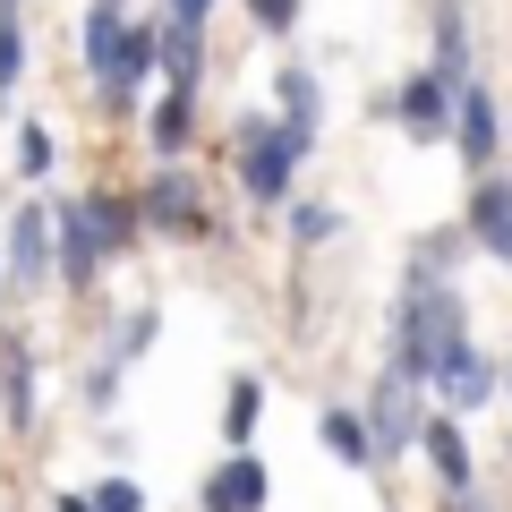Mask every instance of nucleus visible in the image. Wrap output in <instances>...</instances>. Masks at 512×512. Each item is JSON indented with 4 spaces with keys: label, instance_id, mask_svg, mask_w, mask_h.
I'll return each mask as SVG.
<instances>
[{
    "label": "nucleus",
    "instance_id": "f257e3e1",
    "mask_svg": "<svg viewBox=\"0 0 512 512\" xmlns=\"http://www.w3.org/2000/svg\"><path fill=\"white\" fill-rule=\"evenodd\" d=\"M461 342V299L444 291V282H419V291L402 299V325H393V376H436V359Z\"/></svg>",
    "mask_w": 512,
    "mask_h": 512
},
{
    "label": "nucleus",
    "instance_id": "f03ea898",
    "mask_svg": "<svg viewBox=\"0 0 512 512\" xmlns=\"http://www.w3.org/2000/svg\"><path fill=\"white\" fill-rule=\"evenodd\" d=\"M308 146H316V128H291V120L239 128V188H248L256 205H282L291 180H299V163H308Z\"/></svg>",
    "mask_w": 512,
    "mask_h": 512
},
{
    "label": "nucleus",
    "instance_id": "7ed1b4c3",
    "mask_svg": "<svg viewBox=\"0 0 512 512\" xmlns=\"http://www.w3.org/2000/svg\"><path fill=\"white\" fill-rule=\"evenodd\" d=\"M137 214H146L154 231H180V239L214 231V222H205V197H197V180H188V171H154L146 197H137Z\"/></svg>",
    "mask_w": 512,
    "mask_h": 512
},
{
    "label": "nucleus",
    "instance_id": "20e7f679",
    "mask_svg": "<svg viewBox=\"0 0 512 512\" xmlns=\"http://www.w3.org/2000/svg\"><path fill=\"white\" fill-rule=\"evenodd\" d=\"M453 103H461V77L453 69H419L402 94H393V111H402L410 137H444V128H453Z\"/></svg>",
    "mask_w": 512,
    "mask_h": 512
},
{
    "label": "nucleus",
    "instance_id": "39448f33",
    "mask_svg": "<svg viewBox=\"0 0 512 512\" xmlns=\"http://www.w3.org/2000/svg\"><path fill=\"white\" fill-rule=\"evenodd\" d=\"M0 265L18 274V291H35V282L52 274V205H18V222H9V248H0Z\"/></svg>",
    "mask_w": 512,
    "mask_h": 512
},
{
    "label": "nucleus",
    "instance_id": "423d86ee",
    "mask_svg": "<svg viewBox=\"0 0 512 512\" xmlns=\"http://www.w3.org/2000/svg\"><path fill=\"white\" fill-rule=\"evenodd\" d=\"M367 427H376V461L419 444L427 419H419V402H410V376H384V384H376V410H367Z\"/></svg>",
    "mask_w": 512,
    "mask_h": 512
},
{
    "label": "nucleus",
    "instance_id": "0eeeda50",
    "mask_svg": "<svg viewBox=\"0 0 512 512\" xmlns=\"http://www.w3.org/2000/svg\"><path fill=\"white\" fill-rule=\"evenodd\" d=\"M52 248H60V282H69V291H86L94 265H103V239H94L86 205H60V214H52Z\"/></svg>",
    "mask_w": 512,
    "mask_h": 512
},
{
    "label": "nucleus",
    "instance_id": "6e6552de",
    "mask_svg": "<svg viewBox=\"0 0 512 512\" xmlns=\"http://www.w3.org/2000/svg\"><path fill=\"white\" fill-rule=\"evenodd\" d=\"M265 487H274L265 461H256V453H231L214 478H205V512H265Z\"/></svg>",
    "mask_w": 512,
    "mask_h": 512
},
{
    "label": "nucleus",
    "instance_id": "1a4fd4ad",
    "mask_svg": "<svg viewBox=\"0 0 512 512\" xmlns=\"http://www.w3.org/2000/svg\"><path fill=\"white\" fill-rule=\"evenodd\" d=\"M470 239L495 256V265H512V180H478V197H470Z\"/></svg>",
    "mask_w": 512,
    "mask_h": 512
},
{
    "label": "nucleus",
    "instance_id": "9d476101",
    "mask_svg": "<svg viewBox=\"0 0 512 512\" xmlns=\"http://www.w3.org/2000/svg\"><path fill=\"white\" fill-rule=\"evenodd\" d=\"M436 384H444V402H453V410H470V402H487V393H495V367L478 359L470 333H461V342L436 359Z\"/></svg>",
    "mask_w": 512,
    "mask_h": 512
},
{
    "label": "nucleus",
    "instance_id": "9b49d317",
    "mask_svg": "<svg viewBox=\"0 0 512 512\" xmlns=\"http://www.w3.org/2000/svg\"><path fill=\"white\" fill-rule=\"evenodd\" d=\"M197 60H205V26H188V18L154 26V69H163L171 86H197Z\"/></svg>",
    "mask_w": 512,
    "mask_h": 512
},
{
    "label": "nucleus",
    "instance_id": "f8f14e48",
    "mask_svg": "<svg viewBox=\"0 0 512 512\" xmlns=\"http://www.w3.org/2000/svg\"><path fill=\"white\" fill-rule=\"evenodd\" d=\"M453 137H461V163H478V171L495 163V103H487V86H461V103H453Z\"/></svg>",
    "mask_w": 512,
    "mask_h": 512
},
{
    "label": "nucleus",
    "instance_id": "ddd939ff",
    "mask_svg": "<svg viewBox=\"0 0 512 512\" xmlns=\"http://www.w3.org/2000/svg\"><path fill=\"white\" fill-rule=\"evenodd\" d=\"M0 410H9V427H35V350L26 342H0Z\"/></svg>",
    "mask_w": 512,
    "mask_h": 512
},
{
    "label": "nucleus",
    "instance_id": "4468645a",
    "mask_svg": "<svg viewBox=\"0 0 512 512\" xmlns=\"http://www.w3.org/2000/svg\"><path fill=\"white\" fill-rule=\"evenodd\" d=\"M77 43H86V69H94V77H111V60H120V43H128L120 0H94V9H86V26H77Z\"/></svg>",
    "mask_w": 512,
    "mask_h": 512
},
{
    "label": "nucleus",
    "instance_id": "2eb2a0df",
    "mask_svg": "<svg viewBox=\"0 0 512 512\" xmlns=\"http://www.w3.org/2000/svg\"><path fill=\"white\" fill-rule=\"evenodd\" d=\"M77 205H86V222H94V239H103V256L137 248V231H146V214H137V197H77Z\"/></svg>",
    "mask_w": 512,
    "mask_h": 512
},
{
    "label": "nucleus",
    "instance_id": "dca6fc26",
    "mask_svg": "<svg viewBox=\"0 0 512 512\" xmlns=\"http://www.w3.org/2000/svg\"><path fill=\"white\" fill-rule=\"evenodd\" d=\"M419 444H427V461H436L444 487L470 495V444H461V427H453V419H427V427H419Z\"/></svg>",
    "mask_w": 512,
    "mask_h": 512
},
{
    "label": "nucleus",
    "instance_id": "f3484780",
    "mask_svg": "<svg viewBox=\"0 0 512 512\" xmlns=\"http://www.w3.org/2000/svg\"><path fill=\"white\" fill-rule=\"evenodd\" d=\"M316 436H325L333 461H376V427H367V410H325Z\"/></svg>",
    "mask_w": 512,
    "mask_h": 512
},
{
    "label": "nucleus",
    "instance_id": "a211bd4d",
    "mask_svg": "<svg viewBox=\"0 0 512 512\" xmlns=\"http://www.w3.org/2000/svg\"><path fill=\"white\" fill-rule=\"evenodd\" d=\"M274 94H282V120H291V128H316V120H325V86H316L308 69H282Z\"/></svg>",
    "mask_w": 512,
    "mask_h": 512
},
{
    "label": "nucleus",
    "instance_id": "6ab92c4d",
    "mask_svg": "<svg viewBox=\"0 0 512 512\" xmlns=\"http://www.w3.org/2000/svg\"><path fill=\"white\" fill-rule=\"evenodd\" d=\"M256 410H265V384L256 376H231V410H222V436L248 453V436H256Z\"/></svg>",
    "mask_w": 512,
    "mask_h": 512
},
{
    "label": "nucleus",
    "instance_id": "aec40b11",
    "mask_svg": "<svg viewBox=\"0 0 512 512\" xmlns=\"http://www.w3.org/2000/svg\"><path fill=\"white\" fill-rule=\"evenodd\" d=\"M180 146H188V86H171L154 103V154H180Z\"/></svg>",
    "mask_w": 512,
    "mask_h": 512
},
{
    "label": "nucleus",
    "instance_id": "412c9836",
    "mask_svg": "<svg viewBox=\"0 0 512 512\" xmlns=\"http://www.w3.org/2000/svg\"><path fill=\"white\" fill-rule=\"evenodd\" d=\"M461 60H470V35H461V9L444 0V9H436V69L461 77Z\"/></svg>",
    "mask_w": 512,
    "mask_h": 512
},
{
    "label": "nucleus",
    "instance_id": "4be33fe9",
    "mask_svg": "<svg viewBox=\"0 0 512 512\" xmlns=\"http://www.w3.org/2000/svg\"><path fill=\"white\" fill-rule=\"evenodd\" d=\"M239 9H248L256 35H291V26H299V0H239Z\"/></svg>",
    "mask_w": 512,
    "mask_h": 512
},
{
    "label": "nucleus",
    "instance_id": "5701e85b",
    "mask_svg": "<svg viewBox=\"0 0 512 512\" xmlns=\"http://www.w3.org/2000/svg\"><path fill=\"white\" fill-rule=\"evenodd\" d=\"M86 504H94V512H146V487H137V478H103Z\"/></svg>",
    "mask_w": 512,
    "mask_h": 512
},
{
    "label": "nucleus",
    "instance_id": "b1692460",
    "mask_svg": "<svg viewBox=\"0 0 512 512\" xmlns=\"http://www.w3.org/2000/svg\"><path fill=\"white\" fill-rule=\"evenodd\" d=\"M333 231H342L333 205H291V239H308V248H316V239H333Z\"/></svg>",
    "mask_w": 512,
    "mask_h": 512
},
{
    "label": "nucleus",
    "instance_id": "393cba45",
    "mask_svg": "<svg viewBox=\"0 0 512 512\" xmlns=\"http://www.w3.org/2000/svg\"><path fill=\"white\" fill-rule=\"evenodd\" d=\"M146 342H154V308H137V316L120 325V342H111V367H128V359H137Z\"/></svg>",
    "mask_w": 512,
    "mask_h": 512
},
{
    "label": "nucleus",
    "instance_id": "a878e982",
    "mask_svg": "<svg viewBox=\"0 0 512 512\" xmlns=\"http://www.w3.org/2000/svg\"><path fill=\"white\" fill-rule=\"evenodd\" d=\"M18 171H52V128H18Z\"/></svg>",
    "mask_w": 512,
    "mask_h": 512
},
{
    "label": "nucleus",
    "instance_id": "bb28decb",
    "mask_svg": "<svg viewBox=\"0 0 512 512\" xmlns=\"http://www.w3.org/2000/svg\"><path fill=\"white\" fill-rule=\"evenodd\" d=\"M171 18H188V26H205V9H214V0H163Z\"/></svg>",
    "mask_w": 512,
    "mask_h": 512
},
{
    "label": "nucleus",
    "instance_id": "cd10ccee",
    "mask_svg": "<svg viewBox=\"0 0 512 512\" xmlns=\"http://www.w3.org/2000/svg\"><path fill=\"white\" fill-rule=\"evenodd\" d=\"M60 512H94V504H86V495H60Z\"/></svg>",
    "mask_w": 512,
    "mask_h": 512
},
{
    "label": "nucleus",
    "instance_id": "c85d7f7f",
    "mask_svg": "<svg viewBox=\"0 0 512 512\" xmlns=\"http://www.w3.org/2000/svg\"><path fill=\"white\" fill-rule=\"evenodd\" d=\"M504 384H512V367H504Z\"/></svg>",
    "mask_w": 512,
    "mask_h": 512
}]
</instances>
